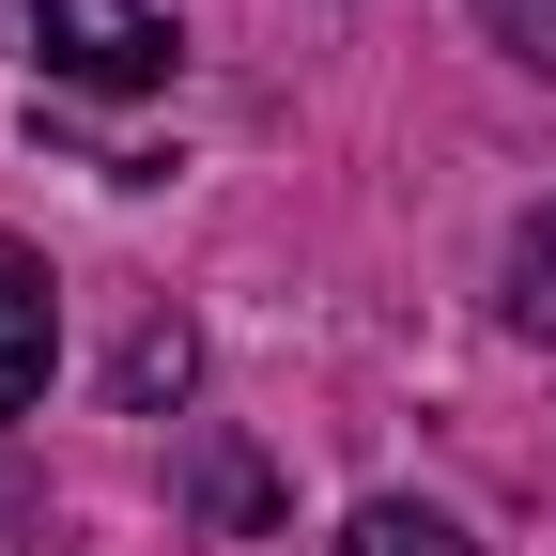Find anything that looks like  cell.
<instances>
[{
    "mask_svg": "<svg viewBox=\"0 0 556 556\" xmlns=\"http://www.w3.org/2000/svg\"><path fill=\"white\" fill-rule=\"evenodd\" d=\"M31 47H47V78H93V93H155L170 78L155 0H31Z\"/></svg>",
    "mask_w": 556,
    "mask_h": 556,
    "instance_id": "6da1fadb",
    "label": "cell"
},
{
    "mask_svg": "<svg viewBox=\"0 0 556 556\" xmlns=\"http://www.w3.org/2000/svg\"><path fill=\"white\" fill-rule=\"evenodd\" d=\"M47 356H62V294H47V248L0 232V417L47 402Z\"/></svg>",
    "mask_w": 556,
    "mask_h": 556,
    "instance_id": "7a4b0ae2",
    "label": "cell"
},
{
    "mask_svg": "<svg viewBox=\"0 0 556 556\" xmlns=\"http://www.w3.org/2000/svg\"><path fill=\"white\" fill-rule=\"evenodd\" d=\"M510 325H526V340H556V201H541L526 248H510Z\"/></svg>",
    "mask_w": 556,
    "mask_h": 556,
    "instance_id": "5b68a950",
    "label": "cell"
},
{
    "mask_svg": "<svg viewBox=\"0 0 556 556\" xmlns=\"http://www.w3.org/2000/svg\"><path fill=\"white\" fill-rule=\"evenodd\" d=\"M479 16H495V31H510L526 62H556V0H479Z\"/></svg>",
    "mask_w": 556,
    "mask_h": 556,
    "instance_id": "8992f818",
    "label": "cell"
},
{
    "mask_svg": "<svg viewBox=\"0 0 556 556\" xmlns=\"http://www.w3.org/2000/svg\"><path fill=\"white\" fill-rule=\"evenodd\" d=\"M186 371H201V340H186V325L155 309V325L124 340V417H155V402H186Z\"/></svg>",
    "mask_w": 556,
    "mask_h": 556,
    "instance_id": "277c9868",
    "label": "cell"
},
{
    "mask_svg": "<svg viewBox=\"0 0 556 556\" xmlns=\"http://www.w3.org/2000/svg\"><path fill=\"white\" fill-rule=\"evenodd\" d=\"M340 556H479L448 510H417V495H371L356 526H340Z\"/></svg>",
    "mask_w": 556,
    "mask_h": 556,
    "instance_id": "3957f363",
    "label": "cell"
}]
</instances>
